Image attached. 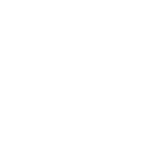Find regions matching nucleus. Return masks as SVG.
I'll return each instance as SVG.
<instances>
[]
</instances>
